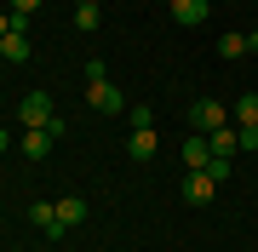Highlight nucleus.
I'll return each instance as SVG.
<instances>
[{"label":"nucleus","mask_w":258,"mask_h":252,"mask_svg":"<svg viewBox=\"0 0 258 252\" xmlns=\"http://www.w3.org/2000/svg\"><path fill=\"white\" fill-rule=\"evenodd\" d=\"M189 126L195 132H218V126H230V109L218 98H201V103H189Z\"/></svg>","instance_id":"1"},{"label":"nucleus","mask_w":258,"mask_h":252,"mask_svg":"<svg viewBox=\"0 0 258 252\" xmlns=\"http://www.w3.org/2000/svg\"><path fill=\"white\" fill-rule=\"evenodd\" d=\"M52 115H57V109H52V98H46V92H29V98L18 103V126H46Z\"/></svg>","instance_id":"2"},{"label":"nucleus","mask_w":258,"mask_h":252,"mask_svg":"<svg viewBox=\"0 0 258 252\" xmlns=\"http://www.w3.org/2000/svg\"><path fill=\"white\" fill-rule=\"evenodd\" d=\"M0 57H6V63H29V23L12 18V35L0 40Z\"/></svg>","instance_id":"3"},{"label":"nucleus","mask_w":258,"mask_h":252,"mask_svg":"<svg viewBox=\"0 0 258 252\" xmlns=\"http://www.w3.org/2000/svg\"><path fill=\"white\" fill-rule=\"evenodd\" d=\"M212 195H218V178H212V172H189L184 178V201L189 206H207Z\"/></svg>","instance_id":"4"},{"label":"nucleus","mask_w":258,"mask_h":252,"mask_svg":"<svg viewBox=\"0 0 258 252\" xmlns=\"http://www.w3.org/2000/svg\"><path fill=\"white\" fill-rule=\"evenodd\" d=\"M29 218H35V229H40V235H52V241L63 235V218H57V201H35V206H29Z\"/></svg>","instance_id":"5"},{"label":"nucleus","mask_w":258,"mask_h":252,"mask_svg":"<svg viewBox=\"0 0 258 252\" xmlns=\"http://www.w3.org/2000/svg\"><path fill=\"white\" fill-rule=\"evenodd\" d=\"M212 18V6L207 0H172V23H184V29H201Z\"/></svg>","instance_id":"6"},{"label":"nucleus","mask_w":258,"mask_h":252,"mask_svg":"<svg viewBox=\"0 0 258 252\" xmlns=\"http://www.w3.org/2000/svg\"><path fill=\"white\" fill-rule=\"evenodd\" d=\"M178 155H184V166H189V172H201L207 160H212V143H207V132H189V138H184V149H178Z\"/></svg>","instance_id":"7"},{"label":"nucleus","mask_w":258,"mask_h":252,"mask_svg":"<svg viewBox=\"0 0 258 252\" xmlns=\"http://www.w3.org/2000/svg\"><path fill=\"white\" fill-rule=\"evenodd\" d=\"M18 149H23L29 160H46V155H52V132H46V126H23V143H18Z\"/></svg>","instance_id":"8"},{"label":"nucleus","mask_w":258,"mask_h":252,"mask_svg":"<svg viewBox=\"0 0 258 252\" xmlns=\"http://www.w3.org/2000/svg\"><path fill=\"white\" fill-rule=\"evenodd\" d=\"M155 149H161L155 126H138V132H132V138H126V155H132V160H155Z\"/></svg>","instance_id":"9"},{"label":"nucleus","mask_w":258,"mask_h":252,"mask_svg":"<svg viewBox=\"0 0 258 252\" xmlns=\"http://www.w3.org/2000/svg\"><path fill=\"white\" fill-rule=\"evenodd\" d=\"M86 98H92V109H103V115H120V92H115L109 80H92V86H86Z\"/></svg>","instance_id":"10"},{"label":"nucleus","mask_w":258,"mask_h":252,"mask_svg":"<svg viewBox=\"0 0 258 252\" xmlns=\"http://www.w3.org/2000/svg\"><path fill=\"white\" fill-rule=\"evenodd\" d=\"M230 121H235V126H258V92H241V98H235Z\"/></svg>","instance_id":"11"},{"label":"nucleus","mask_w":258,"mask_h":252,"mask_svg":"<svg viewBox=\"0 0 258 252\" xmlns=\"http://www.w3.org/2000/svg\"><path fill=\"white\" fill-rule=\"evenodd\" d=\"M57 218H63V229H75V224L86 218V201H81V195H63V201H57Z\"/></svg>","instance_id":"12"},{"label":"nucleus","mask_w":258,"mask_h":252,"mask_svg":"<svg viewBox=\"0 0 258 252\" xmlns=\"http://www.w3.org/2000/svg\"><path fill=\"white\" fill-rule=\"evenodd\" d=\"M207 143H212V155H235L241 143H235V126H218V132H207Z\"/></svg>","instance_id":"13"},{"label":"nucleus","mask_w":258,"mask_h":252,"mask_svg":"<svg viewBox=\"0 0 258 252\" xmlns=\"http://www.w3.org/2000/svg\"><path fill=\"white\" fill-rule=\"evenodd\" d=\"M218 57H224V63L247 57V35H218Z\"/></svg>","instance_id":"14"},{"label":"nucleus","mask_w":258,"mask_h":252,"mask_svg":"<svg viewBox=\"0 0 258 252\" xmlns=\"http://www.w3.org/2000/svg\"><path fill=\"white\" fill-rule=\"evenodd\" d=\"M75 29L92 35V29H98V6H75Z\"/></svg>","instance_id":"15"},{"label":"nucleus","mask_w":258,"mask_h":252,"mask_svg":"<svg viewBox=\"0 0 258 252\" xmlns=\"http://www.w3.org/2000/svg\"><path fill=\"white\" fill-rule=\"evenodd\" d=\"M201 172H212V178H218V184H224V178H230V155H212V160H207Z\"/></svg>","instance_id":"16"},{"label":"nucleus","mask_w":258,"mask_h":252,"mask_svg":"<svg viewBox=\"0 0 258 252\" xmlns=\"http://www.w3.org/2000/svg\"><path fill=\"white\" fill-rule=\"evenodd\" d=\"M235 143L241 149H258V126H235Z\"/></svg>","instance_id":"17"},{"label":"nucleus","mask_w":258,"mask_h":252,"mask_svg":"<svg viewBox=\"0 0 258 252\" xmlns=\"http://www.w3.org/2000/svg\"><path fill=\"white\" fill-rule=\"evenodd\" d=\"M35 6H40V0H12V18L23 23V18H29V12H35Z\"/></svg>","instance_id":"18"},{"label":"nucleus","mask_w":258,"mask_h":252,"mask_svg":"<svg viewBox=\"0 0 258 252\" xmlns=\"http://www.w3.org/2000/svg\"><path fill=\"white\" fill-rule=\"evenodd\" d=\"M12 35V12H0V40H6Z\"/></svg>","instance_id":"19"},{"label":"nucleus","mask_w":258,"mask_h":252,"mask_svg":"<svg viewBox=\"0 0 258 252\" xmlns=\"http://www.w3.org/2000/svg\"><path fill=\"white\" fill-rule=\"evenodd\" d=\"M6 149H12V132H6V126H0V155H6Z\"/></svg>","instance_id":"20"},{"label":"nucleus","mask_w":258,"mask_h":252,"mask_svg":"<svg viewBox=\"0 0 258 252\" xmlns=\"http://www.w3.org/2000/svg\"><path fill=\"white\" fill-rule=\"evenodd\" d=\"M247 52H258V29H252V35H247Z\"/></svg>","instance_id":"21"},{"label":"nucleus","mask_w":258,"mask_h":252,"mask_svg":"<svg viewBox=\"0 0 258 252\" xmlns=\"http://www.w3.org/2000/svg\"><path fill=\"white\" fill-rule=\"evenodd\" d=\"M75 6H98V0H75Z\"/></svg>","instance_id":"22"}]
</instances>
